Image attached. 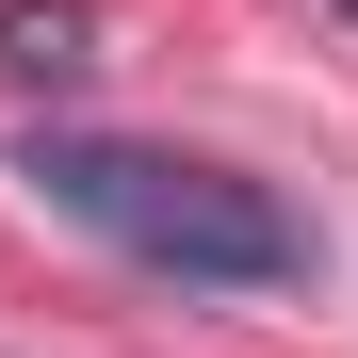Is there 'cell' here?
Returning <instances> with one entry per match:
<instances>
[{
	"mask_svg": "<svg viewBox=\"0 0 358 358\" xmlns=\"http://www.w3.org/2000/svg\"><path fill=\"white\" fill-rule=\"evenodd\" d=\"M17 179L66 228H98L114 261H147L179 293H293L326 245H310V212L277 196V179L245 163H196V147H131V131H33Z\"/></svg>",
	"mask_w": 358,
	"mask_h": 358,
	"instance_id": "cell-1",
	"label": "cell"
},
{
	"mask_svg": "<svg viewBox=\"0 0 358 358\" xmlns=\"http://www.w3.org/2000/svg\"><path fill=\"white\" fill-rule=\"evenodd\" d=\"M0 66L17 82H82V17L66 0H17V17H0Z\"/></svg>",
	"mask_w": 358,
	"mask_h": 358,
	"instance_id": "cell-2",
	"label": "cell"
},
{
	"mask_svg": "<svg viewBox=\"0 0 358 358\" xmlns=\"http://www.w3.org/2000/svg\"><path fill=\"white\" fill-rule=\"evenodd\" d=\"M342 17H358V0H342Z\"/></svg>",
	"mask_w": 358,
	"mask_h": 358,
	"instance_id": "cell-3",
	"label": "cell"
}]
</instances>
